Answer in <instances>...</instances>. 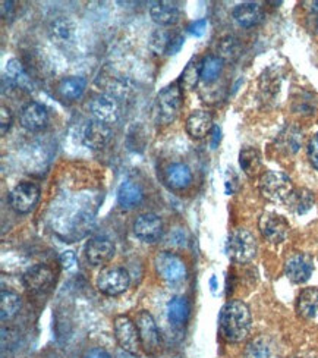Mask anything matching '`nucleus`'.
<instances>
[{
  "instance_id": "obj_1",
  "label": "nucleus",
  "mask_w": 318,
  "mask_h": 358,
  "mask_svg": "<svg viewBox=\"0 0 318 358\" xmlns=\"http://www.w3.org/2000/svg\"><path fill=\"white\" fill-rule=\"evenodd\" d=\"M252 319L250 307L239 300H232L226 303L220 311L219 327L220 334L227 342L245 341L251 332Z\"/></svg>"
},
{
  "instance_id": "obj_2",
  "label": "nucleus",
  "mask_w": 318,
  "mask_h": 358,
  "mask_svg": "<svg viewBox=\"0 0 318 358\" xmlns=\"http://www.w3.org/2000/svg\"><path fill=\"white\" fill-rule=\"evenodd\" d=\"M226 252L236 263H250L256 255L255 236L245 228H238L231 232L226 241Z\"/></svg>"
},
{
  "instance_id": "obj_3",
  "label": "nucleus",
  "mask_w": 318,
  "mask_h": 358,
  "mask_svg": "<svg viewBox=\"0 0 318 358\" xmlns=\"http://www.w3.org/2000/svg\"><path fill=\"white\" fill-rule=\"evenodd\" d=\"M182 104H184V97H182V87L179 83L164 87L156 99V112L159 121L164 125L172 124L179 116Z\"/></svg>"
},
{
  "instance_id": "obj_4",
  "label": "nucleus",
  "mask_w": 318,
  "mask_h": 358,
  "mask_svg": "<svg viewBox=\"0 0 318 358\" xmlns=\"http://www.w3.org/2000/svg\"><path fill=\"white\" fill-rule=\"evenodd\" d=\"M260 192L268 201L286 203L294 192L292 179L283 172H266L260 179Z\"/></svg>"
},
{
  "instance_id": "obj_5",
  "label": "nucleus",
  "mask_w": 318,
  "mask_h": 358,
  "mask_svg": "<svg viewBox=\"0 0 318 358\" xmlns=\"http://www.w3.org/2000/svg\"><path fill=\"white\" fill-rule=\"evenodd\" d=\"M131 283L129 273L122 267H106L97 276V288L109 296L124 294Z\"/></svg>"
},
{
  "instance_id": "obj_6",
  "label": "nucleus",
  "mask_w": 318,
  "mask_h": 358,
  "mask_svg": "<svg viewBox=\"0 0 318 358\" xmlns=\"http://www.w3.org/2000/svg\"><path fill=\"white\" fill-rule=\"evenodd\" d=\"M113 331L117 345L129 354H138L141 348L140 334L136 324L128 316H117L113 322Z\"/></svg>"
},
{
  "instance_id": "obj_7",
  "label": "nucleus",
  "mask_w": 318,
  "mask_h": 358,
  "mask_svg": "<svg viewBox=\"0 0 318 358\" xmlns=\"http://www.w3.org/2000/svg\"><path fill=\"white\" fill-rule=\"evenodd\" d=\"M40 200V188L34 182H21L9 194V204L15 212L27 215Z\"/></svg>"
},
{
  "instance_id": "obj_8",
  "label": "nucleus",
  "mask_w": 318,
  "mask_h": 358,
  "mask_svg": "<svg viewBox=\"0 0 318 358\" xmlns=\"http://www.w3.org/2000/svg\"><path fill=\"white\" fill-rule=\"evenodd\" d=\"M154 267L157 275L168 282H179L187 276V266L175 252L163 251L154 259Z\"/></svg>"
},
{
  "instance_id": "obj_9",
  "label": "nucleus",
  "mask_w": 318,
  "mask_h": 358,
  "mask_svg": "<svg viewBox=\"0 0 318 358\" xmlns=\"http://www.w3.org/2000/svg\"><path fill=\"white\" fill-rule=\"evenodd\" d=\"M135 324L140 334L141 347L144 348L145 352L154 354L160 348V342H161L160 332L154 317L151 316V313H148L147 310H143L140 311V315L136 316Z\"/></svg>"
},
{
  "instance_id": "obj_10",
  "label": "nucleus",
  "mask_w": 318,
  "mask_h": 358,
  "mask_svg": "<svg viewBox=\"0 0 318 358\" xmlns=\"http://www.w3.org/2000/svg\"><path fill=\"white\" fill-rule=\"evenodd\" d=\"M259 228L264 240L271 244H282L289 235L291 229L287 220L275 212L263 213L259 220Z\"/></svg>"
},
{
  "instance_id": "obj_11",
  "label": "nucleus",
  "mask_w": 318,
  "mask_h": 358,
  "mask_svg": "<svg viewBox=\"0 0 318 358\" xmlns=\"http://www.w3.org/2000/svg\"><path fill=\"white\" fill-rule=\"evenodd\" d=\"M89 110L93 113L96 121H100L103 124H115L120 117V103L115 96H110L108 93L100 94L94 97L89 103Z\"/></svg>"
},
{
  "instance_id": "obj_12",
  "label": "nucleus",
  "mask_w": 318,
  "mask_h": 358,
  "mask_svg": "<svg viewBox=\"0 0 318 358\" xmlns=\"http://www.w3.org/2000/svg\"><path fill=\"white\" fill-rule=\"evenodd\" d=\"M133 234L145 244H154L163 236V220L154 213H143L133 222Z\"/></svg>"
},
{
  "instance_id": "obj_13",
  "label": "nucleus",
  "mask_w": 318,
  "mask_h": 358,
  "mask_svg": "<svg viewBox=\"0 0 318 358\" xmlns=\"http://www.w3.org/2000/svg\"><path fill=\"white\" fill-rule=\"evenodd\" d=\"M25 288L33 294H43L49 291L55 282V273L49 266L36 264L29 267L22 276Z\"/></svg>"
},
{
  "instance_id": "obj_14",
  "label": "nucleus",
  "mask_w": 318,
  "mask_h": 358,
  "mask_svg": "<svg viewBox=\"0 0 318 358\" xmlns=\"http://www.w3.org/2000/svg\"><path fill=\"white\" fill-rule=\"evenodd\" d=\"M314 272L312 259L304 252H295L284 263V275L292 283H305Z\"/></svg>"
},
{
  "instance_id": "obj_15",
  "label": "nucleus",
  "mask_w": 318,
  "mask_h": 358,
  "mask_svg": "<svg viewBox=\"0 0 318 358\" xmlns=\"http://www.w3.org/2000/svg\"><path fill=\"white\" fill-rule=\"evenodd\" d=\"M112 137L113 132L110 125L96 121V119L87 122L82 128V141L88 148H93V150H101V148L112 141Z\"/></svg>"
},
{
  "instance_id": "obj_16",
  "label": "nucleus",
  "mask_w": 318,
  "mask_h": 358,
  "mask_svg": "<svg viewBox=\"0 0 318 358\" xmlns=\"http://www.w3.org/2000/svg\"><path fill=\"white\" fill-rule=\"evenodd\" d=\"M20 122L24 129L29 132H38L49 124V113L43 104L29 101L21 109Z\"/></svg>"
},
{
  "instance_id": "obj_17",
  "label": "nucleus",
  "mask_w": 318,
  "mask_h": 358,
  "mask_svg": "<svg viewBox=\"0 0 318 358\" xmlns=\"http://www.w3.org/2000/svg\"><path fill=\"white\" fill-rule=\"evenodd\" d=\"M115 256V244L108 238H91L85 245V257L93 266H104Z\"/></svg>"
},
{
  "instance_id": "obj_18",
  "label": "nucleus",
  "mask_w": 318,
  "mask_h": 358,
  "mask_svg": "<svg viewBox=\"0 0 318 358\" xmlns=\"http://www.w3.org/2000/svg\"><path fill=\"white\" fill-rule=\"evenodd\" d=\"M213 128V116L207 110H194L187 119V132L195 140L205 138Z\"/></svg>"
},
{
  "instance_id": "obj_19",
  "label": "nucleus",
  "mask_w": 318,
  "mask_h": 358,
  "mask_svg": "<svg viewBox=\"0 0 318 358\" xmlns=\"http://www.w3.org/2000/svg\"><path fill=\"white\" fill-rule=\"evenodd\" d=\"M233 18L240 27L250 28V27H254L263 21L264 12H263V8L260 6V3L244 2V3H239L233 9Z\"/></svg>"
},
{
  "instance_id": "obj_20",
  "label": "nucleus",
  "mask_w": 318,
  "mask_h": 358,
  "mask_svg": "<svg viewBox=\"0 0 318 358\" xmlns=\"http://www.w3.org/2000/svg\"><path fill=\"white\" fill-rule=\"evenodd\" d=\"M150 15H151V20L161 27L175 25L180 18L179 8L172 2L153 3V6L150 8Z\"/></svg>"
},
{
  "instance_id": "obj_21",
  "label": "nucleus",
  "mask_w": 318,
  "mask_h": 358,
  "mask_svg": "<svg viewBox=\"0 0 318 358\" xmlns=\"http://www.w3.org/2000/svg\"><path fill=\"white\" fill-rule=\"evenodd\" d=\"M166 182L173 189H185L192 182V172L185 163H172L166 169Z\"/></svg>"
},
{
  "instance_id": "obj_22",
  "label": "nucleus",
  "mask_w": 318,
  "mask_h": 358,
  "mask_svg": "<svg viewBox=\"0 0 318 358\" xmlns=\"http://www.w3.org/2000/svg\"><path fill=\"white\" fill-rule=\"evenodd\" d=\"M296 313L302 319H314L318 316V289L307 288L296 300Z\"/></svg>"
},
{
  "instance_id": "obj_23",
  "label": "nucleus",
  "mask_w": 318,
  "mask_h": 358,
  "mask_svg": "<svg viewBox=\"0 0 318 358\" xmlns=\"http://www.w3.org/2000/svg\"><path fill=\"white\" fill-rule=\"evenodd\" d=\"M96 83L99 87H103L106 92H108V94L115 96L116 99L125 97L129 92L128 83L117 76H113L112 72H108V69L100 71Z\"/></svg>"
},
{
  "instance_id": "obj_24",
  "label": "nucleus",
  "mask_w": 318,
  "mask_h": 358,
  "mask_svg": "<svg viewBox=\"0 0 318 358\" xmlns=\"http://www.w3.org/2000/svg\"><path fill=\"white\" fill-rule=\"evenodd\" d=\"M143 188L133 181H125L117 188V203L120 207L132 208L135 206H138L143 201Z\"/></svg>"
},
{
  "instance_id": "obj_25",
  "label": "nucleus",
  "mask_w": 318,
  "mask_h": 358,
  "mask_svg": "<svg viewBox=\"0 0 318 358\" xmlns=\"http://www.w3.org/2000/svg\"><path fill=\"white\" fill-rule=\"evenodd\" d=\"M191 307L185 296H173L168 303V319L172 326L182 327L189 319Z\"/></svg>"
},
{
  "instance_id": "obj_26",
  "label": "nucleus",
  "mask_w": 318,
  "mask_h": 358,
  "mask_svg": "<svg viewBox=\"0 0 318 358\" xmlns=\"http://www.w3.org/2000/svg\"><path fill=\"white\" fill-rule=\"evenodd\" d=\"M315 203L314 194L307 188L294 189L291 197L286 200L287 208L296 215H305L308 213Z\"/></svg>"
},
{
  "instance_id": "obj_27",
  "label": "nucleus",
  "mask_w": 318,
  "mask_h": 358,
  "mask_svg": "<svg viewBox=\"0 0 318 358\" xmlns=\"http://www.w3.org/2000/svg\"><path fill=\"white\" fill-rule=\"evenodd\" d=\"M239 165L250 178L256 176L263 169V159L260 152L254 147L242 148L239 153Z\"/></svg>"
},
{
  "instance_id": "obj_28",
  "label": "nucleus",
  "mask_w": 318,
  "mask_h": 358,
  "mask_svg": "<svg viewBox=\"0 0 318 358\" xmlns=\"http://www.w3.org/2000/svg\"><path fill=\"white\" fill-rule=\"evenodd\" d=\"M17 88H28L31 85V78L28 77V73L22 65L20 59H10L5 68V76Z\"/></svg>"
},
{
  "instance_id": "obj_29",
  "label": "nucleus",
  "mask_w": 318,
  "mask_h": 358,
  "mask_svg": "<svg viewBox=\"0 0 318 358\" xmlns=\"http://www.w3.org/2000/svg\"><path fill=\"white\" fill-rule=\"evenodd\" d=\"M87 88V80L84 77H69L59 83V94L68 100L80 99Z\"/></svg>"
},
{
  "instance_id": "obj_30",
  "label": "nucleus",
  "mask_w": 318,
  "mask_h": 358,
  "mask_svg": "<svg viewBox=\"0 0 318 358\" xmlns=\"http://www.w3.org/2000/svg\"><path fill=\"white\" fill-rule=\"evenodd\" d=\"M302 144V132L295 127H286L277 137V147L280 150L294 155Z\"/></svg>"
},
{
  "instance_id": "obj_31",
  "label": "nucleus",
  "mask_w": 318,
  "mask_h": 358,
  "mask_svg": "<svg viewBox=\"0 0 318 358\" xmlns=\"http://www.w3.org/2000/svg\"><path fill=\"white\" fill-rule=\"evenodd\" d=\"M21 306V296L17 292L3 289L2 296H0V317H2L3 322L10 320L18 315Z\"/></svg>"
},
{
  "instance_id": "obj_32",
  "label": "nucleus",
  "mask_w": 318,
  "mask_h": 358,
  "mask_svg": "<svg viewBox=\"0 0 318 358\" xmlns=\"http://www.w3.org/2000/svg\"><path fill=\"white\" fill-rule=\"evenodd\" d=\"M217 53L223 62H235L242 55V44L236 37L226 36L219 41Z\"/></svg>"
},
{
  "instance_id": "obj_33",
  "label": "nucleus",
  "mask_w": 318,
  "mask_h": 358,
  "mask_svg": "<svg viewBox=\"0 0 318 358\" xmlns=\"http://www.w3.org/2000/svg\"><path fill=\"white\" fill-rule=\"evenodd\" d=\"M201 66L203 59H192L184 69V72H182V76L179 78V85L185 90H194L201 80Z\"/></svg>"
},
{
  "instance_id": "obj_34",
  "label": "nucleus",
  "mask_w": 318,
  "mask_h": 358,
  "mask_svg": "<svg viewBox=\"0 0 318 358\" xmlns=\"http://www.w3.org/2000/svg\"><path fill=\"white\" fill-rule=\"evenodd\" d=\"M223 61L216 55H208L203 59V66H201V80L207 84L215 83L219 80L220 73L223 71Z\"/></svg>"
},
{
  "instance_id": "obj_35",
  "label": "nucleus",
  "mask_w": 318,
  "mask_h": 358,
  "mask_svg": "<svg viewBox=\"0 0 318 358\" xmlns=\"http://www.w3.org/2000/svg\"><path fill=\"white\" fill-rule=\"evenodd\" d=\"M73 29H75V27L68 18H59V20L52 22L49 34H50V38L55 43L62 44V43H66L72 38Z\"/></svg>"
},
{
  "instance_id": "obj_36",
  "label": "nucleus",
  "mask_w": 318,
  "mask_h": 358,
  "mask_svg": "<svg viewBox=\"0 0 318 358\" xmlns=\"http://www.w3.org/2000/svg\"><path fill=\"white\" fill-rule=\"evenodd\" d=\"M282 77L279 73V69L276 66L268 68L260 78V87L261 92L266 96H276L280 90Z\"/></svg>"
},
{
  "instance_id": "obj_37",
  "label": "nucleus",
  "mask_w": 318,
  "mask_h": 358,
  "mask_svg": "<svg viewBox=\"0 0 318 358\" xmlns=\"http://www.w3.org/2000/svg\"><path fill=\"white\" fill-rule=\"evenodd\" d=\"M172 34L168 29H156V31L150 37V49L154 55H164L168 52L169 43L172 40Z\"/></svg>"
},
{
  "instance_id": "obj_38",
  "label": "nucleus",
  "mask_w": 318,
  "mask_h": 358,
  "mask_svg": "<svg viewBox=\"0 0 318 358\" xmlns=\"http://www.w3.org/2000/svg\"><path fill=\"white\" fill-rule=\"evenodd\" d=\"M244 357L245 358H271V347L266 338H255L247 345Z\"/></svg>"
},
{
  "instance_id": "obj_39",
  "label": "nucleus",
  "mask_w": 318,
  "mask_h": 358,
  "mask_svg": "<svg viewBox=\"0 0 318 358\" xmlns=\"http://www.w3.org/2000/svg\"><path fill=\"white\" fill-rule=\"evenodd\" d=\"M308 159L315 171H318V132L311 138L308 144Z\"/></svg>"
},
{
  "instance_id": "obj_40",
  "label": "nucleus",
  "mask_w": 318,
  "mask_h": 358,
  "mask_svg": "<svg viewBox=\"0 0 318 358\" xmlns=\"http://www.w3.org/2000/svg\"><path fill=\"white\" fill-rule=\"evenodd\" d=\"M0 127H2V136H6L12 127V113L6 106L0 109Z\"/></svg>"
},
{
  "instance_id": "obj_41",
  "label": "nucleus",
  "mask_w": 318,
  "mask_h": 358,
  "mask_svg": "<svg viewBox=\"0 0 318 358\" xmlns=\"http://www.w3.org/2000/svg\"><path fill=\"white\" fill-rule=\"evenodd\" d=\"M59 262H60V264H62L64 268L69 271V268H72L75 264H77V255H75L72 250L64 251L62 255L59 256Z\"/></svg>"
},
{
  "instance_id": "obj_42",
  "label": "nucleus",
  "mask_w": 318,
  "mask_h": 358,
  "mask_svg": "<svg viewBox=\"0 0 318 358\" xmlns=\"http://www.w3.org/2000/svg\"><path fill=\"white\" fill-rule=\"evenodd\" d=\"M184 44H185V37L184 36H182V34H173L166 55H169V56L176 55L182 48H184Z\"/></svg>"
},
{
  "instance_id": "obj_43",
  "label": "nucleus",
  "mask_w": 318,
  "mask_h": 358,
  "mask_svg": "<svg viewBox=\"0 0 318 358\" xmlns=\"http://www.w3.org/2000/svg\"><path fill=\"white\" fill-rule=\"evenodd\" d=\"M205 28H207V20L203 18V20L191 22L188 27V31H189V34H192L195 37H201L205 33Z\"/></svg>"
},
{
  "instance_id": "obj_44",
  "label": "nucleus",
  "mask_w": 318,
  "mask_h": 358,
  "mask_svg": "<svg viewBox=\"0 0 318 358\" xmlns=\"http://www.w3.org/2000/svg\"><path fill=\"white\" fill-rule=\"evenodd\" d=\"M82 358H112V357L103 348H93V350H88Z\"/></svg>"
},
{
  "instance_id": "obj_45",
  "label": "nucleus",
  "mask_w": 318,
  "mask_h": 358,
  "mask_svg": "<svg viewBox=\"0 0 318 358\" xmlns=\"http://www.w3.org/2000/svg\"><path fill=\"white\" fill-rule=\"evenodd\" d=\"M0 9H2V18H9L10 13L13 10V2L12 0H2V3H0Z\"/></svg>"
},
{
  "instance_id": "obj_46",
  "label": "nucleus",
  "mask_w": 318,
  "mask_h": 358,
  "mask_svg": "<svg viewBox=\"0 0 318 358\" xmlns=\"http://www.w3.org/2000/svg\"><path fill=\"white\" fill-rule=\"evenodd\" d=\"M302 5H304V8L311 15H318V0H312V2H304Z\"/></svg>"
},
{
  "instance_id": "obj_47",
  "label": "nucleus",
  "mask_w": 318,
  "mask_h": 358,
  "mask_svg": "<svg viewBox=\"0 0 318 358\" xmlns=\"http://www.w3.org/2000/svg\"><path fill=\"white\" fill-rule=\"evenodd\" d=\"M220 138H222V131L219 127H215L213 128V141H211V145H213V148L217 147V144L220 143Z\"/></svg>"
},
{
  "instance_id": "obj_48",
  "label": "nucleus",
  "mask_w": 318,
  "mask_h": 358,
  "mask_svg": "<svg viewBox=\"0 0 318 358\" xmlns=\"http://www.w3.org/2000/svg\"><path fill=\"white\" fill-rule=\"evenodd\" d=\"M311 22H312L311 29L312 31L318 33V15H311Z\"/></svg>"
},
{
  "instance_id": "obj_49",
  "label": "nucleus",
  "mask_w": 318,
  "mask_h": 358,
  "mask_svg": "<svg viewBox=\"0 0 318 358\" xmlns=\"http://www.w3.org/2000/svg\"><path fill=\"white\" fill-rule=\"evenodd\" d=\"M211 287H213V288H211V289H213V291H216L217 285H216V278H215V276H213V278H211Z\"/></svg>"
}]
</instances>
